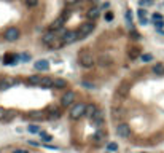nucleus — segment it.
Returning a JSON list of instances; mask_svg holds the SVG:
<instances>
[{"label": "nucleus", "instance_id": "f257e3e1", "mask_svg": "<svg viewBox=\"0 0 164 153\" xmlns=\"http://www.w3.org/2000/svg\"><path fill=\"white\" fill-rule=\"evenodd\" d=\"M94 62H96V59H94V56H92L91 53H81L78 56V64L81 67H85V69H89V67H92L94 66Z\"/></svg>", "mask_w": 164, "mask_h": 153}, {"label": "nucleus", "instance_id": "f03ea898", "mask_svg": "<svg viewBox=\"0 0 164 153\" xmlns=\"http://www.w3.org/2000/svg\"><path fill=\"white\" fill-rule=\"evenodd\" d=\"M86 112V104H83V102H77V104L72 107V110H70V118L72 120H80L85 115Z\"/></svg>", "mask_w": 164, "mask_h": 153}, {"label": "nucleus", "instance_id": "7ed1b4c3", "mask_svg": "<svg viewBox=\"0 0 164 153\" xmlns=\"http://www.w3.org/2000/svg\"><path fill=\"white\" fill-rule=\"evenodd\" d=\"M92 29H94V21L92 22H85L83 26H80V29L77 30V34H78V38H83V37H86V35H89Z\"/></svg>", "mask_w": 164, "mask_h": 153}, {"label": "nucleus", "instance_id": "20e7f679", "mask_svg": "<svg viewBox=\"0 0 164 153\" xmlns=\"http://www.w3.org/2000/svg\"><path fill=\"white\" fill-rule=\"evenodd\" d=\"M3 38L7 41H16L19 38V29H16V27H13V26L8 27L5 30V34H3Z\"/></svg>", "mask_w": 164, "mask_h": 153}, {"label": "nucleus", "instance_id": "39448f33", "mask_svg": "<svg viewBox=\"0 0 164 153\" xmlns=\"http://www.w3.org/2000/svg\"><path fill=\"white\" fill-rule=\"evenodd\" d=\"M61 38L64 40V45H72L73 41L78 40V34H77V32H65Z\"/></svg>", "mask_w": 164, "mask_h": 153}, {"label": "nucleus", "instance_id": "423d86ee", "mask_svg": "<svg viewBox=\"0 0 164 153\" xmlns=\"http://www.w3.org/2000/svg\"><path fill=\"white\" fill-rule=\"evenodd\" d=\"M56 37H58V34H56V30H46L45 32V34L43 35H41V41H43V43L46 45V46H48L49 43H51V41H53L54 38H56Z\"/></svg>", "mask_w": 164, "mask_h": 153}, {"label": "nucleus", "instance_id": "0eeeda50", "mask_svg": "<svg viewBox=\"0 0 164 153\" xmlns=\"http://www.w3.org/2000/svg\"><path fill=\"white\" fill-rule=\"evenodd\" d=\"M67 86H69L67 80H64V78H61V77H56L53 80V88L54 89H65Z\"/></svg>", "mask_w": 164, "mask_h": 153}, {"label": "nucleus", "instance_id": "6e6552de", "mask_svg": "<svg viewBox=\"0 0 164 153\" xmlns=\"http://www.w3.org/2000/svg\"><path fill=\"white\" fill-rule=\"evenodd\" d=\"M75 102V92L73 91H67L65 94L62 96V105H70V104H73Z\"/></svg>", "mask_w": 164, "mask_h": 153}, {"label": "nucleus", "instance_id": "1a4fd4ad", "mask_svg": "<svg viewBox=\"0 0 164 153\" xmlns=\"http://www.w3.org/2000/svg\"><path fill=\"white\" fill-rule=\"evenodd\" d=\"M116 134H118V137L126 139L129 136V126L128 124H118V126H116Z\"/></svg>", "mask_w": 164, "mask_h": 153}, {"label": "nucleus", "instance_id": "9d476101", "mask_svg": "<svg viewBox=\"0 0 164 153\" xmlns=\"http://www.w3.org/2000/svg\"><path fill=\"white\" fill-rule=\"evenodd\" d=\"M53 80L54 78L49 77V75H41V80H40L38 86H41V88H53Z\"/></svg>", "mask_w": 164, "mask_h": 153}, {"label": "nucleus", "instance_id": "9b49d317", "mask_svg": "<svg viewBox=\"0 0 164 153\" xmlns=\"http://www.w3.org/2000/svg\"><path fill=\"white\" fill-rule=\"evenodd\" d=\"M96 113H97V105L96 104H88L86 105V112H85L86 117L92 120V117H94Z\"/></svg>", "mask_w": 164, "mask_h": 153}, {"label": "nucleus", "instance_id": "f8f14e48", "mask_svg": "<svg viewBox=\"0 0 164 153\" xmlns=\"http://www.w3.org/2000/svg\"><path fill=\"white\" fill-rule=\"evenodd\" d=\"M62 46H64V40L59 38V37H56V38L48 45V48H51V50H59V48H62Z\"/></svg>", "mask_w": 164, "mask_h": 153}, {"label": "nucleus", "instance_id": "ddd939ff", "mask_svg": "<svg viewBox=\"0 0 164 153\" xmlns=\"http://www.w3.org/2000/svg\"><path fill=\"white\" fill-rule=\"evenodd\" d=\"M35 69L37 70H48L49 69V62L46 59H40V61L35 62Z\"/></svg>", "mask_w": 164, "mask_h": 153}, {"label": "nucleus", "instance_id": "4468645a", "mask_svg": "<svg viewBox=\"0 0 164 153\" xmlns=\"http://www.w3.org/2000/svg\"><path fill=\"white\" fill-rule=\"evenodd\" d=\"M104 142H105V134L102 132V131H99V132H97L96 136H94V143H96L97 147H100Z\"/></svg>", "mask_w": 164, "mask_h": 153}, {"label": "nucleus", "instance_id": "2eb2a0df", "mask_svg": "<svg viewBox=\"0 0 164 153\" xmlns=\"http://www.w3.org/2000/svg\"><path fill=\"white\" fill-rule=\"evenodd\" d=\"M40 80H41V75H30L27 78V83L29 85H40Z\"/></svg>", "mask_w": 164, "mask_h": 153}, {"label": "nucleus", "instance_id": "dca6fc26", "mask_svg": "<svg viewBox=\"0 0 164 153\" xmlns=\"http://www.w3.org/2000/svg\"><path fill=\"white\" fill-rule=\"evenodd\" d=\"M97 16H99V8L97 7L91 8V10L88 11V18H89V19H97Z\"/></svg>", "mask_w": 164, "mask_h": 153}, {"label": "nucleus", "instance_id": "f3484780", "mask_svg": "<svg viewBox=\"0 0 164 153\" xmlns=\"http://www.w3.org/2000/svg\"><path fill=\"white\" fill-rule=\"evenodd\" d=\"M13 83H15V80H13L11 77H5V80L0 81V86H2V88H8V86H11Z\"/></svg>", "mask_w": 164, "mask_h": 153}, {"label": "nucleus", "instance_id": "a211bd4d", "mask_svg": "<svg viewBox=\"0 0 164 153\" xmlns=\"http://www.w3.org/2000/svg\"><path fill=\"white\" fill-rule=\"evenodd\" d=\"M153 72L154 73H163L164 72V66H163V64H154V66H153Z\"/></svg>", "mask_w": 164, "mask_h": 153}, {"label": "nucleus", "instance_id": "6ab92c4d", "mask_svg": "<svg viewBox=\"0 0 164 153\" xmlns=\"http://www.w3.org/2000/svg\"><path fill=\"white\" fill-rule=\"evenodd\" d=\"M40 137H41V140H45V142H51V140H53V137H51L49 134H46V132H40Z\"/></svg>", "mask_w": 164, "mask_h": 153}, {"label": "nucleus", "instance_id": "aec40b11", "mask_svg": "<svg viewBox=\"0 0 164 153\" xmlns=\"http://www.w3.org/2000/svg\"><path fill=\"white\" fill-rule=\"evenodd\" d=\"M107 148H109L110 152H115V150H118V145H116L115 142H110L109 145H107Z\"/></svg>", "mask_w": 164, "mask_h": 153}, {"label": "nucleus", "instance_id": "412c9836", "mask_svg": "<svg viewBox=\"0 0 164 153\" xmlns=\"http://www.w3.org/2000/svg\"><path fill=\"white\" fill-rule=\"evenodd\" d=\"M29 131L30 132H40V129H38V126H37V124H30V126H29Z\"/></svg>", "mask_w": 164, "mask_h": 153}, {"label": "nucleus", "instance_id": "4be33fe9", "mask_svg": "<svg viewBox=\"0 0 164 153\" xmlns=\"http://www.w3.org/2000/svg\"><path fill=\"white\" fill-rule=\"evenodd\" d=\"M151 3H153V0H140V7H148Z\"/></svg>", "mask_w": 164, "mask_h": 153}, {"label": "nucleus", "instance_id": "5701e85b", "mask_svg": "<svg viewBox=\"0 0 164 153\" xmlns=\"http://www.w3.org/2000/svg\"><path fill=\"white\" fill-rule=\"evenodd\" d=\"M5 117H7L5 109H2V107H0V121H3V120H5Z\"/></svg>", "mask_w": 164, "mask_h": 153}, {"label": "nucleus", "instance_id": "b1692460", "mask_svg": "<svg viewBox=\"0 0 164 153\" xmlns=\"http://www.w3.org/2000/svg\"><path fill=\"white\" fill-rule=\"evenodd\" d=\"M142 59H143L145 62H148V61H151L153 58H151V54H143V56H142Z\"/></svg>", "mask_w": 164, "mask_h": 153}, {"label": "nucleus", "instance_id": "393cba45", "mask_svg": "<svg viewBox=\"0 0 164 153\" xmlns=\"http://www.w3.org/2000/svg\"><path fill=\"white\" fill-rule=\"evenodd\" d=\"M22 59H24V61H29V59H30V54H22Z\"/></svg>", "mask_w": 164, "mask_h": 153}, {"label": "nucleus", "instance_id": "a878e982", "mask_svg": "<svg viewBox=\"0 0 164 153\" xmlns=\"http://www.w3.org/2000/svg\"><path fill=\"white\" fill-rule=\"evenodd\" d=\"M112 18H113V15H112V13L109 11V15H107V21H112Z\"/></svg>", "mask_w": 164, "mask_h": 153}, {"label": "nucleus", "instance_id": "bb28decb", "mask_svg": "<svg viewBox=\"0 0 164 153\" xmlns=\"http://www.w3.org/2000/svg\"><path fill=\"white\" fill-rule=\"evenodd\" d=\"M65 2H67V3H72V5H73V3L78 2V0H65Z\"/></svg>", "mask_w": 164, "mask_h": 153}]
</instances>
